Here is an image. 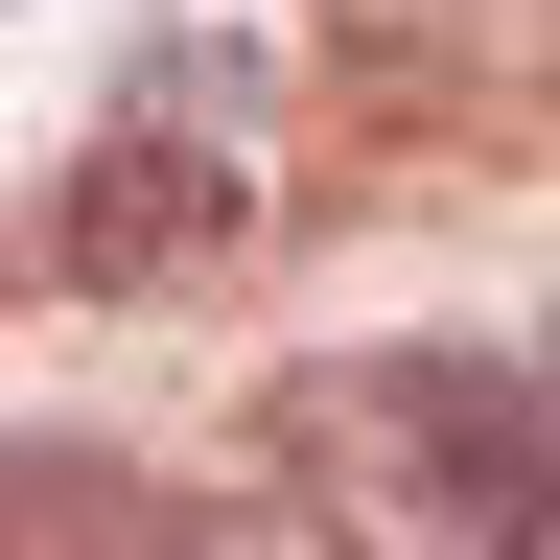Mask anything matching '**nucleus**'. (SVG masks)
I'll return each mask as SVG.
<instances>
[{
  "label": "nucleus",
  "instance_id": "obj_2",
  "mask_svg": "<svg viewBox=\"0 0 560 560\" xmlns=\"http://www.w3.org/2000/svg\"><path fill=\"white\" fill-rule=\"evenodd\" d=\"M187 117H210V70H164V117H140L117 164L70 187V257H94V280H140V257H210V234H234V187H257V164H234V140H187Z\"/></svg>",
  "mask_w": 560,
  "mask_h": 560
},
{
  "label": "nucleus",
  "instance_id": "obj_1",
  "mask_svg": "<svg viewBox=\"0 0 560 560\" xmlns=\"http://www.w3.org/2000/svg\"><path fill=\"white\" fill-rule=\"evenodd\" d=\"M304 467H327V537L560 560V397L490 374V350H350V374H304Z\"/></svg>",
  "mask_w": 560,
  "mask_h": 560
}]
</instances>
